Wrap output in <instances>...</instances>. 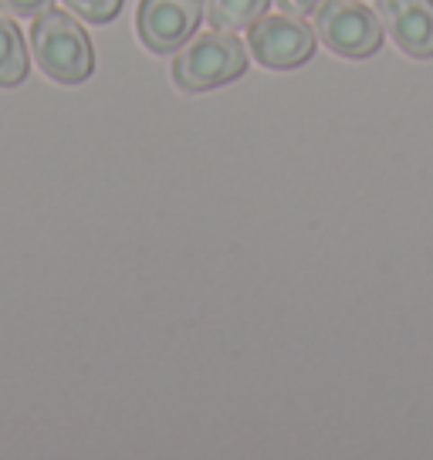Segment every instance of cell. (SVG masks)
<instances>
[{"instance_id":"cell-1","label":"cell","mask_w":433,"mask_h":460,"mask_svg":"<svg viewBox=\"0 0 433 460\" xmlns=\"http://www.w3.org/2000/svg\"><path fill=\"white\" fill-rule=\"evenodd\" d=\"M31 51L41 72L58 85H82L95 72V51L85 28L68 11L48 7L31 24Z\"/></svg>"},{"instance_id":"cell-2","label":"cell","mask_w":433,"mask_h":460,"mask_svg":"<svg viewBox=\"0 0 433 460\" xmlns=\"http://www.w3.org/2000/svg\"><path fill=\"white\" fill-rule=\"evenodd\" d=\"M247 72L244 41L234 31L193 34L173 58V82L183 92H214Z\"/></svg>"},{"instance_id":"cell-3","label":"cell","mask_w":433,"mask_h":460,"mask_svg":"<svg viewBox=\"0 0 433 460\" xmlns=\"http://www.w3.org/2000/svg\"><path fill=\"white\" fill-rule=\"evenodd\" d=\"M312 14H315L318 41L332 55L349 58V61L373 58L386 41V31H383L376 7H366L359 0H318Z\"/></svg>"},{"instance_id":"cell-4","label":"cell","mask_w":433,"mask_h":460,"mask_svg":"<svg viewBox=\"0 0 433 460\" xmlns=\"http://www.w3.org/2000/svg\"><path fill=\"white\" fill-rule=\"evenodd\" d=\"M315 28H308L302 14H264L247 28V48L268 72H288L315 55Z\"/></svg>"},{"instance_id":"cell-5","label":"cell","mask_w":433,"mask_h":460,"mask_svg":"<svg viewBox=\"0 0 433 460\" xmlns=\"http://www.w3.org/2000/svg\"><path fill=\"white\" fill-rule=\"evenodd\" d=\"M207 0H143L136 14L139 41L153 55H173L197 34Z\"/></svg>"},{"instance_id":"cell-6","label":"cell","mask_w":433,"mask_h":460,"mask_svg":"<svg viewBox=\"0 0 433 460\" xmlns=\"http://www.w3.org/2000/svg\"><path fill=\"white\" fill-rule=\"evenodd\" d=\"M376 14L406 58H433V0H376Z\"/></svg>"},{"instance_id":"cell-7","label":"cell","mask_w":433,"mask_h":460,"mask_svg":"<svg viewBox=\"0 0 433 460\" xmlns=\"http://www.w3.org/2000/svg\"><path fill=\"white\" fill-rule=\"evenodd\" d=\"M28 78V44L11 17L0 14V88H14Z\"/></svg>"},{"instance_id":"cell-8","label":"cell","mask_w":433,"mask_h":460,"mask_svg":"<svg viewBox=\"0 0 433 460\" xmlns=\"http://www.w3.org/2000/svg\"><path fill=\"white\" fill-rule=\"evenodd\" d=\"M271 0H207L203 4V17L210 21L216 31H247L258 17H264Z\"/></svg>"},{"instance_id":"cell-9","label":"cell","mask_w":433,"mask_h":460,"mask_svg":"<svg viewBox=\"0 0 433 460\" xmlns=\"http://www.w3.org/2000/svg\"><path fill=\"white\" fill-rule=\"evenodd\" d=\"M65 7L88 24H109L122 11V0H65Z\"/></svg>"},{"instance_id":"cell-10","label":"cell","mask_w":433,"mask_h":460,"mask_svg":"<svg viewBox=\"0 0 433 460\" xmlns=\"http://www.w3.org/2000/svg\"><path fill=\"white\" fill-rule=\"evenodd\" d=\"M55 0H0V11L11 17H38L48 11Z\"/></svg>"},{"instance_id":"cell-11","label":"cell","mask_w":433,"mask_h":460,"mask_svg":"<svg viewBox=\"0 0 433 460\" xmlns=\"http://www.w3.org/2000/svg\"><path fill=\"white\" fill-rule=\"evenodd\" d=\"M278 11H288V14H308V11H315L318 0H275Z\"/></svg>"}]
</instances>
